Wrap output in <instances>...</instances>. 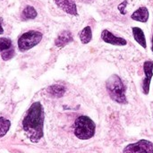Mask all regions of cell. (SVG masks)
Listing matches in <instances>:
<instances>
[{"instance_id":"1","label":"cell","mask_w":153,"mask_h":153,"mask_svg":"<svg viewBox=\"0 0 153 153\" xmlns=\"http://www.w3.org/2000/svg\"><path fill=\"white\" fill-rule=\"evenodd\" d=\"M43 107L39 102H34L29 108L22 121V128L31 143H38L43 137Z\"/></svg>"},{"instance_id":"2","label":"cell","mask_w":153,"mask_h":153,"mask_svg":"<svg viewBox=\"0 0 153 153\" xmlns=\"http://www.w3.org/2000/svg\"><path fill=\"white\" fill-rule=\"evenodd\" d=\"M106 88L110 99L118 104H127L126 96V88L117 74H112L106 82Z\"/></svg>"},{"instance_id":"3","label":"cell","mask_w":153,"mask_h":153,"mask_svg":"<svg viewBox=\"0 0 153 153\" xmlns=\"http://www.w3.org/2000/svg\"><path fill=\"white\" fill-rule=\"evenodd\" d=\"M96 125L87 116L78 117L74 122V134L80 140H89L95 134Z\"/></svg>"},{"instance_id":"4","label":"cell","mask_w":153,"mask_h":153,"mask_svg":"<svg viewBox=\"0 0 153 153\" xmlns=\"http://www.w3.org/2000/svg\"><path fill=\"white\" fill-rule=\"evenodd\" d=\"M42 36V33L37 30H29L23 33L18 39V48L20 51H27L38 45L41 41Z\"/></svg>"},{"instance_id":"5","label":"cell","mask_w":153,"mask_h":153,"mask_svg":"<svg viewBox=\"0 0 153 153\" xmlns=\"http://www.w3.org/2000/svg\"><path fill=\"white\" fill-rule=\"evenodd\" d=\"M123 153H153V143L142 139L137 143L126 146Z\"/></svg>"},{"instance_id":"6","label":"cell","mask_w":153,"mask_h":153,"mask_svg":"<svg viewBox=\"0 0 153 153\" xmlns=\"http://www.w3.org/2000/svg\"><path fill=\"white\" fill-rule=\"evenodd\" d=\"M143 71L145 74V78L143 81V92L145 95H148L150 92V85L152 82V78L153 75V61L148 60L145 61L143 64Z\"/></svg>"},{"instance_id":"7","label":"cell","mask_w":153,"mask_h":153,"mask_svg":"<svg viewBox=\"0 0 153 153\" xmlns=\"http://www.w3.org/2000/svg\"><path fill=\"white\" fill-rule=\"evenodd\" d=\"M101 39L104 42L115 46H126L127 44L126 39H125L124 38L115 36L112 32H110L108 30H104L101 32Z\"/></svg>"},{"instance_id":"8","label":"cell","mask_w":153,"mask_h":153,"mask_svg":"<svg viewBox=\"0 0 153 153\" xmlns=\"http://www.w3.org/2000/svg\"><path fill=\"white\" fill-rule=\"evenodd\" d=\"M55 2L56 5L66 13L75 16L78 15L75 0H55Z\"/></svg>"},{"instance_id":"9","label":"cell","mask_w":153,"mask_h":153,"mask_svg":"<svg viewBox=\"0 0 153 153\" xmlns=\"http://www.w3.org/2000/svg\"><path fill=\"white\" fill-rule=\"evenodd\" d=\"M74 40L73 34L69 30H63L56 39L55 45L58 48H63Z\"/></svg>"},{"instance_id":"10","label":"cell","mask_w":153,"mask_h":153,"mask_svg":"<svg viewBox=\"0 0 153 153\" xmlns=\"http://www.w3.org/2000/svg\"><path fill=\"white\" fill-rule=\"evenodd\" d=\"M131 18L134 21L141 22H147L149 20V10L145 6L139 7L134 13L131 15Z\"/></svg>"},{"instance_id":"11","label":"cell","mask_w":153,"mask_h":153,"mask_svg":"<svg viewBox=\"0 0 153 153\" xmlns=\"http://www.w3.org/2000/svg\"><path fill=\"white\" fill-rule=\"evenodd\" d=\"M133 35L135 39V41L140 44L143 48H147V43H146V38L144 35L143 30L139 28V27H133Z\"/></svg>"},{"instance_id":"12","label":"cell","mask_w":153,"mask_h":153,"mask_svg":"<svg viewBox=\"0 0 153 153\" xmlns=\"http://www.w3.org/2000/svg\"><path fill=\"white\" fill-rule=\"evenodd\" d=\"M65 87L60 84H54L48 88V92L55 98H61L65 93Z\"/></svg>"},{"instance_id":"13","label":"cell","mask_w":153,"mask_h":153,"mask_svg":"<svg viewBox=\"0 0 153 153\" xmlns=\"http://www.w3.org/2000/svg\"><path fill=\"white\" fill-rule=\"evenodd\" d=\"M37 11L35 8L31 5H27L22 13V19L23 21H29V20H33L37 17Z\"/></svg>"},{"instance_id":"14","label":"cell","mask_w":153,"mask_h":153,"mask_svg":"<svg viewBox=\"0 0 153 153\" xmlns=\"http://www.w3.org/2000/svg\"><path fill=\"white\" fill-rule=\"evenodd\" d=\"M92 39V31L90 26H86L80 33V39L82 44H88Z\"/></svg>"},{"instance_id":"15","label":"cell","mask_w":153,"mask_h":153,"mask_svg":"<svg viewBox=\"0 0 153 153\" xmlns=\"http://www.w3.org/2000/svg\"><path fill=\"white\" fill-rule=\"evenodd\" d=\"M11 126V122L4 118V117H0V138L4 136L7 132L9 131Z\"/></svg>"},{"instance_id":"16","label":"cell","mask_w":153,"mask_h":153,"mask_svg":"<svg viewBox=\"0 0 153 153\" xmlns=\"http://www.w3.org/2000/svg\"><path fill=\"white\" fill-rule=\"evenodd\" d=\"M12 41L7 38H0V52L6 51L12 48Z\"/></svg>"},{"instance_id":"17","label":"cell","mask_w":153,"mask_h":153,"mask_svg":"<svg viewBox=\"0 0 153 153\" xmlns=\"http://www.w3.org/2000/svg\"><path fill=\"white\" fill-rule=\"evenodd\" d=\"M13 56H14V49H13V48H10V49H8V50H6V51H4V52L1 53V57H2V59L4 60V61L10 60L11 58L13 57Z\"/></svg>"},{"instance_id":"18","label":"cell","mask_w":153,"mask_h":153,"mask_svg":"<svg viewBox=\"0 0 153 153\" xmlns=\"http://www.w3.org/2000/svg\"><path fill=\"white\" fill-rule=\"evenodd\" d=\"M126 4H127V1L126 0H125L123 3H121L119 5H118V10H119V12L122 13V14H126Z\"/></svg>"},{"instance_id":"19","label":"cell","mask_w":153,"mask_h":153,"mask_svg":"<svg viewBox=\"0 0 153 153\" xmlns=\"http://www.w3.org/2000/svg\"><path fill=\"white\" fill-rule=\"evenodd\" d=\"M2 22H3V18L0 17V35L4 33V29L2 27Z\"/></svg>"},{"instance_id":"20","label":"cell","mask_w":153,"mask_h":153,"mask_svg":"<svg viewBox=\"0 0 153 153\" xmlns=\"http://www.w3.org/2000/svg\"><path fill=\"white\" fill-rule=\"evenodd\" d=\"M81 1H82V2H86V3H89V2H91V1H92V0H81Z\"/></svg>"},{"instance_id":"21","label":"cell","mask_w":153,"mask_h":153,"mask_svg":"<svg viewBox=\"0 0 153 153\" xmlns=\"http://www.w3.org/2000/svg\"><path fill=\"white\" fill-rule=\"evenodd\" d=\"M152 52H153V34H152Z\"/></svg>"},{"instance_id":"22","label":"cell","mask_w":153,"mask_h":153,"mask_svg":"<svg viewBox=\"0 0 153 153\" xmlns=\"http://www.w3.org/2000/svg\"><path fill=\"white\" fill-rule=\"evenodd\" d=\"M0 1H1V0H0Z\"/></svg>"}]
</instances>
